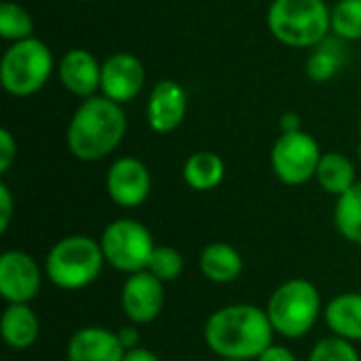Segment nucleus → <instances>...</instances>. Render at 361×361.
I'll return each instance as SVG.
<instances>
[{"instance_id":"nucleus-1","label":"nucleus","mask_w":361,"mask_h":361,"mask_svg":"<svg viewBox=\"0 0 361 361\" xmlns=\"http://www.w3.org/2000/svg\"><path fill=\"white\" fill-rule=\"evenodd\" d=\"M203 338L209 351L220 360L256 361L273 345L275 330L267 309L254 305H226L207 317Z\"/></svg>"},{"instance_id":"nucleus-2","label":"nucleus","mask_w":361,"mask_h":361,"mask_svg":"<svg viewBox=\"0 0 361 361\" xmlns=\"http://www.w3.org/2000/svg\"><path fill=\"white\" fill-rule=\"evenodd\" d=\"M127 133V116L121 104L106 95H93L82 99L74 110L66 144L72 157L85 163H95L110 157Z\"/></svg>"},{"instance_id":"nucleus-3","label":"nucleus","mask_w":361,"mask_h":361,"mask_svg":"<svg viewBox=\"0 0 361 361\" xmlns=\"http://www.w3.org/2000/svg\"><path fill=\"white\" fill-rule=\"evenodd\" d=\"M106 267L99 241L87 235H70L59 239L44 258L47 279L66 292H78L93 286Z\"/></svg>"},{"instance_id":"nucleus-4","label":"nucleus","mask_w":361,"mask_h":361,"mask_svg":"<svg viewBox=\"0 0 361 361\" xmlns=\"http://www.w3.org/2000/svg\"><path fill=\"white\" fill-rule=\"evenodd\" d=\"M273 38L292 49H315L330 27V6L326 0H273L267 13Z\"/></svg>"},{"instance_id":"nucleus-5","label":"nucleus","mask_w":361,"mask_h":361,"mask_svg":"<svg viewBox=\"0 0 361 361\" xmlns=\"http://www.w3.org/2000/svg\"><path fill=\"white\" fill-rule=\"evenodd\" d=\"M267 315L275 334L290 341L302 338L315 328L319 317H324L322 294L309 279H288L271 294Z\"/></svg>"},{"instance_id":"nucleus-6","label":"nucleus","mask_w":361,"mask_h":361,"mask_svg":"<svg viewBox=\"0 0 361 361\" xmlns=\"http://www.w3.org/2000/svg\"><path fill=\"white\" fill-rule=\"evenodd\" d=\"M55 70V57L47 42L36 36L11 42L0 59V85L13 97L38 93Z\"/></svg>"},{"instance_id":"nucleus-7","label":"nucleus","mask_w":361,"mask_h":361,"mask_svg":"<svg viewBox=\"0 0 361 361\" xmlns=\"http://www.w3.org/2000/svg\"><path fill=\"white\" fill-rule=\"evenodd\" d=\"M106 264L125 275L146 271L148 260L157 247L152 233L137 220L118 218L110 222L99 237Z\"/></svg>"},{"instance_id":"nucleus-8","label":"nucleus","mask_w":361,"mask_h":361,"mask_svg":"<svg viewBox=\"0 0 361 361\" xmlns=\"http://www.w3.org/2000/svg\"><path fill=\"white\" fill-rule=\"evenodd\" d=\"M322 154L317 140L305 129L281 133L271 150V167L281 184L300 186L315 178Z\"/></svg>"},{"instance_id":"nucleus-9","label":"nucleus","mask_w":361,"mask_h":361,"mask_svg":"<svg viewBox=\"0 0 361 361\" xmlns=\"http://www.w3.org/2000/svg\"><path fill=\"white\" fill-rule=\"evenodd\" d=\"M44 277V269L27 252L6 250L0 256V296L6 305H30Z\"/></svg>"},{"instance_id":"nucleus-10","label":"nucleus","mask_w":361,"mask_h":361,"mask_svg":"<svg viewBox=\"0 0 361 361\" xmlns=\"http://www.w3.org/2000/svg\"><path fill=\"white\" fill-rule=\"evenodd\" d=\"M165 283L150 271H137L127 275L121 288V309L125 317L135 326H148L163 313Z\"/></svg>"},{"instance_id":"nucleus-11","label":"nucleus","mask_w":361,"mask_h":361,"mask_svg":"<svg viewBox=\"0 0 361 361\" xmlns=\"http://www.w3.org/2000/svg\"><path fill=\"white\" fill-rule=\"evenodd\" d=\"M106 190L114 205L125 209L140 207L152 190L150 169L135 157H121L108 167Z\"/></svg>"},{"instance_id":"nucleus-12","label":"nucleus","mask_w":361,"mask_h":361,"mask_svg":"<svg viewBox=\"0 0 361 361\" xmlns=\"http://www.w3.org/2000/svg\"><path fill=\"white\" fill-rule=\"evenodd\" d=\"M146 82V70L144 63L127 51H118L110 55L102 63V95L116 104H129L135 99Z\"/></svg>"},{"instance_id":"nucleus-13","label":"nucleus","mask_w":361,"mask_h":361,"mask_svg":"<svg viewBox=\"0 0 361 361\" xmlns=\"http://www.w3.org/2000/svg\"><path fill=\"white\" fill-rule=\"evenodd\" d=\"M186 112H188V95L178 80L165 78L152 87L146 104V121L154 133L165 135L176 131L184 123Z\"/></svg>"},{"instance_id":"nucleus-14","label":"nucleus","mask_w":361,"mask_h":361,"mask_svg":"<svg viewBox=\"0 0 361 361\" xmlns=\"http://www.w3.org/2000/svg\"><path fill=\"white\" fill-rule=\"evenodd\" d=\"M59 82L76 97H93L102 87V63L87 49H70L57 66Z\"/></svg>"},{"instance_id":"nucleus-15","label":"nucleus","mask_w":361,"mask_h":361,"mask_svg":"<svg viewBox=\"0 0 361 361\" xmlns=\"http://www.w3.org/2000/svg\"><path fill=\"white\" fill-rule=\"evenodd\" d=\"M125 353L127 349L121 345L118 334L102 326L78 328L66 347L68 361H123Z\"/></svg>"},{"instance_id":"nucleus-16","label":"nucleus","mask_w":361,"mask_h":361,"mask_svg":"<svg viewBox=\"0 0 361 361\" xmlns=\"http://www.w3.org/2000/svg\"><path fill=\"white\" fill-rule=\"evenodd\" d=\"M199 271L212 283L218 286L235 283L243 273V256L231 243L214 241L201 250Z\"/></svg>"},{"instance_id":"nucleus-17","label":"nucleus","mask_w":361,"mask_h":361,"mask_svg":"<svg viewBox=\"0 0 361 361\" xmlns=\"http://www.w3.org/2000/svg\"><path fill=\"white\" fill-rule=\"evenodd\" d=\"M0 334L13 351H27L40 336L38 315L30 305H6L0 317Z\"/></svg>"},{"instance_id":"nucleus-18","label":"nucleus","mask_w":361,"mask_h":361,"mask_svg":"<svg viewBox=\"0 0 361 361\" xmlns=\"http://www.w3.org/2000/svg\"><path fill=\"white\" fill-rule=\"evenodd\" d=\"M324 322L334 336L361 343V292H345L324 307Z\"/></svg>"},{"instance_id":"nucleus-19","label":"nucleus","mask_w":361,"mask_h":361,"mask_svg":"<svg viewBox=\"0 0 361 361\" xmlns=\"http://www.w3.org/2000/svg\"><path fill=\"white\" fill-rule=\"evenodd\" d=\"M224 176H226V165L222 157L212 150L192 152L182 167L184 182L197 192H209L218 188L224 182Z\"/></svg>"},{"instance_id":"nucleus-20","label":"nucleus","mask_w":361,"mask_h":361,"mask_svg":"<svg viewBox=\"0 0 361 361\" xmlns=\"http://www.w3.org/2000/svg\"><path fill=\"white\" fill-rule=\"evenodd\" d=\"M315 180L322 186V190H326L328 195L341 197V195H345L349 188H353L357 184V180H355V165L343 152H334V150L332 152H324L322 161L317 165Z\"/></svg>"},{"instance_id":"nucleus-21","label":"nucleus","mask_w":361,"mask_h":361,"mask_svg":"<svg viewBox=\"0 0 361 361\" xmlns=\"http://www.w3.org/2000/svg\"><path fill=\"white\" fill-rule=\"evenodd\" d=\"M334 226L345 241L361 245V182L336 197Z\"/></svg>"},{"instance_id":"nucleus-22","label":"nucleus","mask_w":361,"mask_h":361,"mask_svg":"<svg viewBox=\"0 0 361 361\" xmlns=\"http://www.w3.org/2000/svg\"><path fill=\"white\" fill-rule=\"evenodd\" d=\"M0 36L8 42H19L34 36L32 15L17 2L4 0L0 4Z\"/></svg>"},{"instance_id":"nucleus-23","label":"nucleus","mask_w":361,"mask_h":361,"mask_svg":"<svg viewBox=\"0 0 361 361\" xmlns=\"http://www.w3.org/2000/svg\"><path fill=\"white\" fill-rule=\"evenodd\" d=\"M330 27L338 40H361V0H338L330 8Z\"/></svg>"},{"instance_id":"nucleus-24","label":"nucleus","mask_w":361,"mask_h":361,"mask_svg":"<svg viewBox=\"0 0 361 361\" xmlns=\"http://www.w3.org/2000/svg\"><path fill=\"white\" fill-rule=\"evenodd\" d=\"M343 59L341 55L336 53V47L330 44V42H322L315 47V51L309 55L307 59V76L313 80V82H328L330 78H334V74L338 72Z\"/></svg>"},{"instance_id":"nucleus-25","label":"nucleus","mask_w":361,"mask_h":361,"mask_svg":"<svg viewBox=\"0 0 361 361\" xmlns=\"http://www.w3.org/2000/svg\"><path fill=\"white\" fill-rule=\"evenodd\" d=\"M146 271H150L163 283H171L184 273V256L171 245H157Z\"/></svg>"},{"instance_id":"nucleus-26","label":"nucleus","mask_w":361,"mask_h":361,"mask_svg":"<svg viewBox=\"0 0 361 361\" xmlns=\"http://www.w3.org/2000/svg\"><path fill=\"white\" fill-rule=\"evenodd\" d=\"M309 361H361V355L355 343L332 334L315 343L309 353Z\"/></svg>"},{"instance_id":"nucleus-27","label":"nucleus","mask_w":361,"mask_h":361,"mask_svg":"<svg viewBox=\"0 0 361 361\" xmlns=\"http://www.w3.org/2000/svg\"><path fill=\"white\" fill-rule=\"evenodd\" d=\"M15 161H17V142L13 133L6 127H2L0 129V173H6Z\"/></svg>"},{"instance_id":"nucleus-28","label":"nucleus","mask_w":361,"mask_h":361,"mask_svg":"<svg viewBox=\"0 0 361 361\" xmlns=\"http://www.w3.org/2000/svg\"><path fill=\"white\" fill-rule=\"evenodd\" d=\"M11 220H13V195L8 186L2 182L0 184V233L8 231Z\"/></svg>"},{"instance_id":"nucleus-29","label":"nucleus","mask_w":361,"mask_h":361,"mask_svg":"<svg viewBox=\"0 0 361 361\" xmlns=\"http://www.w3.org/2000/svg\"><path fill=\"white\" fill-rule=\"evenodd\" d=\"M256 361H298L296 353L288 347H281V345H271L269 349H264Z\"/></svg>"},{"instance_id":"nucleus-30","label":"nucleus","mask_w":361,"mask_h":361,"mask_svg":"<svg viewBox=\"0 0 361 361\" xmlns=\"http://www.w3.org/2000/svg\"><path fill=\"white\" fill-rule=\"evenodd\" d=\"M137 328H140V326H135V324L129 322V326H123V328L116 330L118 341H121V345H123L127 351L140 347V330H137Z\"/></svg>"},{"instance_id":"nucleus-31","label":"nucleus","mask_w":361,"mask_h":361,"mask_svg":"<svg viewBox=\"0 0 361 361\" xmlns=\"http://www.w3.org/2000/svg\"><path fill=\"white\" fill-rule=\"evenodd\" d=\"M279 129L281 133H296V131H302V121L296 112H286L281 114L279 118Z\"/></svg>"},{"instance_id":"nucleus-32","label":"nucleus","mask_w":361,"mask_h":361,"mask_svg":"<svg viewBox=\"0 0 361 361\" xmlns=\"http://www.w3.org/2000/svg\"><path fill=\"white\" fill-rule=\"evenodd\" d=\"M123 361H161L159 355H154L152 351L144 349V347H135V349H129L125 353V360Z\"/></svg>"},{"instance_id":"nucleus-33","label":"nucleus","mask_w":361,"mask_h":361,"mask_svg":"<svg viewBox=\"0 0 361 361\" xmlns=\"http://www.w3.org/2000/svg\"><path fill=\"white\" fill-rule=\"evenodd\" d=\"M74 2H95V0H74Z\"/></svg>"},{"instance_id":"nucleus-34","label":"nucleus","mask_w":361,"mask_h":361,"mask_svg":"<svg viewBox=\"0 0 361 361\" xmlns=\"http://www.w3.org/2000/svg\"><path fill=\"white\" fill-rule=\"evenodd\" d=\"M220 361H239V360H220Z\"/></svg>"},{"instance_id":"nucleus-35","label":"nucleus","mask_w":361,"mask_h":361,"mask_svg":"<svg viewBox=\"0 0 361 361\" xmlns=\"http://www.w3.org/2000/svg\"><path fill=\"white\" fill-rule=\"evenodd\" d=\"M360 135H361V118H360Z\"/></svg>"}]
</instances>
